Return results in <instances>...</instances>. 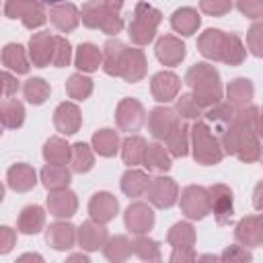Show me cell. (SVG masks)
Here are the masks:
<instances>
[{
  "mask_svg": "<svg viewBox=\"0 0 263 263\" xmlns=\"http://www.w3.org/2000/svg\"><path fill=\"white\" fill-rule=\"evenodd\" d=\"M43 154H45V158H47L51 164H62V162L68 158V146H66L62 140L53 138V140H49V142L45 144Z\"/></svg>",
  "mask_w": 263,
  "mask_h": 263,
  "instance_id": "d590c367",
  "label": "cell"
},
{
  "mask_svg": "<svg viewBox=\"0 0 263 263\" xmlns=\"http://www.w3.org/2000/svg\"><path fill=\"white\" fill-rule=\"evenodd\" d=\"M74 240V228L70 224H53L47 232V242L53 245V249H70Z\"/></svg>",
  "mask_w": 263,
  "mask_h": 263,
  "instance_id": "ffe728a7",
  "label": "cell"
},
{
  "mask_svg": "<svg viewBox=\"0 0 263 263\" xmlns=\"http://www.w3.org/2000/svg\"><path fill=\"white\" fill-rule=\"evenodd\" d=\"M191 101V97H181V101H179V113L181 115H185V117H197V103L195 105H191L189 103Z\"/></svg>",
  "mask_w": 263,
  "mask_h": 263,
  "instance_id": "7bdbcfd3",
  "label": "cell"
},
{
  "mask_svg": "<svg viewBox=\"0 0 263 263\" xmlns=\"http://www.w3.org/2000/svg\"><path fill=\"white\" fill-rule=\"evenodd\" d=\"M261 121H263V117H261Z\"/></svg>",
  "mask_w": 263,
  "mask_h": 263,
  "instance_id": "c3c4849f",
  "label": "cell"
},
{
  "mask_svg": "<svg viewBox=\"0 0 263 263\" xmlns=\"http://www.w3.org/2000/svg\"><path fill=\"white\" fill-rule=\"evenodd\" d=\"M144 154H146V144L142 138H127L123 142V160L127 164H138L144 160Z\"/></svg>",
  "mask_w": 263,
  "mask_h": 263,
  "instance_id": "484cf974",
  "label": "cell"
},
{
  "mask_svg": "<svg viewBox=\"0 0 263 263\" xmlns=\"http://www.w3.org/2000/svg\"><path fill=\"white\" fill-rule=\"evenodd\" d=\"M179 90V78L171 72H160L152 78V92L156 101H171Z\"/></svg>",
  "mask_w": 263,
  "mask_h": 263,
  "instance_id": "ba28073f",
  "label": "cell"
},
{
  "mask_svg": "<svg viewBox=\"0 0 263 263\" xmlns=\"http://www.w3.org/2000/svg\"><path fill=\"white\" fill-rule=\"evenodd\" d=\"M160 21V12L148 4H138L134 23L129 25V37L136 43H148L154 37V29Z\"/></svg>",
  "mask_w": 263,
  "mask_h": 263,
  "instance_id": "7a4b0ae2",
  "label": "cell"
},
{
  "mask_svg": "<svg viewBox=\"0 0 263 263\" xmlns=\"http://www.w3.org/2000/svg\"><path fill=\"white\" fill-rule=\"evenodd\" d=\"M183 238L193 240V228L189 224H175L173 230H171V234H168V240L179 249V247H185L183 245Z\"/></svg>",
  "mask_w": 263,
  "mask_h": 263,
  "instance_id": "f35d334b",
  "label": "cell"
},
{
  "mask_svg": "<svg viewBox=\"0 0 263 263\" xmlns=\"http://www.w3.org/2000/svg\"><path fill=\"white\" fill-rule=\"evenodd\" d=\"M150 199L156 203V205H160V208H168V205H173L175 203V195H177V187H175V183L171 181V179H156L150 187Z\"/></svg>",
  "mask_w": 263,
  "mask_h": 263,
  "instance_id": "30bf717a",
  "label": "cell"
},
{
  "mask_svg": "<svg viewBox=\"0 0 263 263\" xmlns=\"http://www.w3.org/2000/svg\"><path fill=\"white\" fill-rule=\"evenodd\" d=\"M58 68L68 66L70 62V43L62 37H55V51H53V60H51Z\"/></svg>",
  "mask_w": 263,
  "mask_h": 263,
  "instance_id": "74e56055",
  "label": "cell"
},
{
  "mask_svg": "<svg viewBox=\"0 0 263 263\" xmlns=\"http://www.w3.org/2000/svg\"><path fill=\"white\" fill-rule=\"evenodd\" d=\"M144 162L148 168H168L171 166V158L166 156L164 148L154 144V146H148L146 148V154H144Z\"/></svg>",
  "mask_w": 263,
  "mask_h": 263,
  "instance_id": "f546056e",
  "label": "cell"
},
{
  "mask_svg": "<svg viewBox=\"0 0 263 263\" xmlns=\"http://www.w3.org/2000/svg\"><path fill=\"white\" fill-rule=\"evenodd\" d=\"M6 14L12 18L23 16V23L27 27H39L45 23V14H43L41 6L33 4L31 0H10L6 4Z\"/></svg>",
  "mask_w": 263,
  "mask_h": 263,
  "instance_id": "277c9868",
  "label": "cell"
},
{
  "mask_svg": "<svg viewBox=\"0 0 263 263\" xmlns=\"http://www.w3.org/2000/svg\"><path fill=\"white\" fill-rule=\"evenodd\" d=\"M156 55H158L160 62H164V64H177V62H181L183 55H185V45L179 43V41L173 39V37H164V39H160L158 45H156Z\"/></svg>",
  "mask_w": 263,
  "mask_h": 263,
  "instance_id": "9a60e30c",
  "label": "cell"
},
{
  "mask_svg": "<svg viewBox=\"0 0 263 263\" xmlns=\"http://www.w3.org/2000/svg\"><path fill=\"white\" fill-rule=\"evenodd\" d=\"M68 92L74 97V99H84L88 92H90V88H92V84H90V80L88 78H84V76H80V74H76V76H72L70 78V82H68Z\"/></svg>",
  "mask_w": 263,
  "mask_h": 263,
  "instance_id": "8d00e7d4",
  "label": "cell"
},
{
  "mask_svg": "<svg viewBox=\"0 0 263 263\" xmlns=\"http://www.w3.org/2000/svg\"><path fill=\"white\" fill-rule=\"evenodd\" d=\"M249 45L255 55L263 58V23L253 25V29L249 31Z\"/></svg>",
  "mask_w": 263,
  "mask_h": 263,
  "instance_id": "ab89813d",
  "label": "cell"
},
{
  "mask_svg": "<svg viewBox=\"0 0 263 263\" xmlns=\"http://www.w3.org/2000/svg\"><path fill=\"white\" fill-rule=\"evenodd\" d=\"M195 136V158L203 164H212L220 160V152L216 150V140L210 136V132L205 129V125H195L193 129Z\"/></svg>",
  "mask_w": 263,
  "mask_h": 263,
  "instance_id": "5b68a950",
  "label": "cell"
},
{
  "mask_svg": "<svg viewBox=\"0 0 263 263\" xmlns=\"http://www.w3.org/2000/svg\"><path fill=\"white\" fill-rule=\"evenodd\" d=\"M39 2H41V4H53V6H55V4H60V2H68V0H39Z\"/></svg>",
  "mask_w": 263,
  "mask_h": 263,
  "instance_id": "7dc6e473",
  "label": "cell"
},
{
  "mask_svg": "<svg viewBox=\"0 0 263 263\" xmlns=\"http://www.w3.org/2000/svg\"><path fill=\"white\" fill-rule=\"evenodd\" d=\"M43 183L47 189H64L70 183V173L62 166V164H49L43 168L41 173Z\"/></svg>",
  "mask_w": 263,
  "mask_h": 263,
  "instance_id": "ac0fdd59",
  "label": "cell"
},
{
  "mask_svg": "<svg viewBox=\"0 0 263 263\" xmlns=\"http://www.w3.org/2000/svg\"><path fill=\"white\" fill-rule=\"evenodd\" d=\"M187 82L195 90V103L197 105H210L212 101L216 103L220 99V84H218V74L208 68L205 64H197L195 68L189 70Z\"/></svg>",
  "mask_w": 263,
  "mask_h": 263,
  "instance_id": "6da1fadb",
  "label": "cell"
},
{
  "mask_svg": "<svg viewBox=\"0 0 263 263\" xmlns=\"http://www.w3.org/2000/svg\"><path fill=\"white\" fill-rule=\"evenodd\" d=\"M201 8L210 14H224L230 8L228 0H201Z\"/></svg>",
  "mask_w": 263,
  "mask_h": 263,
  "instance_id": "b9f144b4",
  "label": "cell"
},
{
  "mask_svg": "<svg viewBox=\"0 0 263 263\" xmlns=\"http://www.w3.org/2000/svg\"><path fill=\"white\" fill-rule=\"evenodd\" d=\"M16 88H18V84L12 80V76H10L8 72H4V95L8 97V95H10L12 90H16Z\"/></svg>",
  "mask_w": 263,
  "mask_h": 263,
  "instance_id": "ee69618b",
  "label": "cell"
},
{
  "mask_svg": "<svg viewBox=\"0 0 263 263\" xmlns=\"http://www.w3.org/2000/svg\"><path fill=\"white\" fill-rule=\"evenodd\" d=\"M251 95H253V86H251V82L245 80V78H238V80H234V82L228 86V97H230V101H232L234 105H245V103L251 99Z\"/></svg>",
  "mask_w": 263,
  "mask_h": 263,
  "instance_id": "1f68e13d",
  "label": "cell"
},
{
  "mask_svg": "<svg viewBox=\"0 0 263 263\" xmlns=\"http://www.w3.org/2000/svg\"><path fill=\"white\" fill-rule=\"evenodd\" d=\"M92 142H95V150H97L99 154L111 156V154H115V150H117L119 138H117V134H115L113 129H101V132L95 134Z\"/></svg>",
  "mask_w": 263,
  "mask_h": 263,
  "instance_id": "d4e9b609",
  "label": "cell"
},
{
  "mask_svg": "<svg viewBox=\"0 0 263 263\" xmlns=\"http://www.w3.org/2000/svg\"><path fill=\"white\" fill-rule=\"evenodd\" d=\"M8 183H10L12 189L27 191L35 185V171L27 164H16L8 171Z\"/></svg>",
  "mask_w": 263,
  "mask_h": 263,
  "instance_id": "e0dca14e",
  "label": "cell"
},
{
  "mask_svg": "<svg viewBox=\"0 0 263 263\" xmlns=\"http://www.w3.org/2000/svg\"><path fill=\"white\" fill-rule=\"evenodd\" d=\"M101 64V51L99 47L90 45V43H84L78 47V53H76V66L80 70H86V72H92L97 70Z\"/></svg>",
  "mask_w": 263,
  "mask_h": 263,
  "instance_id": "44dd1931",
  "label": "cell"
},
{
  "mask_svg": "<svg viewBox=\"0 0 263 263\" xmlns=\"http://www.w3.org/2000/svg\"><path fill=\"white\" fill-rule=\"evenodd\" d=\"M72 166L78 173H86L92 166V154H90L86 144L80 142V144L72 146Z\"/></svg>",
  "mask_w": 263,
  "mask_h": 263,
  "instance_id": "d6a6232c",
  "label": "cell"
},
{
  "mask_svg": "<svg viewBox=\"0 0 263 263\" xmlns=\"http://www.w3.org/2000/svg\"><path fill=\"white\" fill-rule=\"evenodd\" d=\"M226 45V37L222 35V31L218 29H208L203 33V37L199 39V51L205 55V58H214V60H222V53H224V47Z\"/></svg>",
  "mask_w": 263,
  "mask_h": 263,
  "instance_id": "9c48e42d",
  "label": "cell"
},
{
  "mask_svg": "<svg viewBox=\"0 0 263 263\" xmlns=\"http://www.w3.org/2000/svg\"><path fill=\"white\" fill-rule=\"evenodd\" d=\"M23 105L18 101H12L8 99L4 105H2V121L6 127H18L23 123Z\"/></svg>",
  "mask_w": 263,
  "mask_h": 263,
  "instance_id": "f1b7e54d",
  "label": "cell"
},
{
  "mask_svg": "<svg viewBox=\"0 0 263 263\" xmlns=\"http://www.w3.org/2000/svg\"><path fill=\"white\" fill-rule=\"evenodd\" d=\"M82 21L88 27H101L105 33H117L121 29V18L115 16L109 8L101 6L99 2H92V4H86L84 6Z\"/></svg>",
  "mask_w": 263,
  "mask_h": 263,
  "instance_id": "3957f363",
  "label": "cell"
},
{
  "mask_svg": "<svg viewBox=\"0 0 263 263\" xmlns=\"http://www.w3.org/2000/svg\"><path fill=\"white\" fill-rule=\"evenodd\" d=\"M43 224V210L39 205H29L23 210L21 214V220H18V226L23 232L27 234H35Z\"/></svg>",
  "mask_w": 263,
  "mask_h": 263,
  "instance_id": "603a6c76",
  "label": "cell"
},
{
  "mask_svg": "<svg viewBox=\"0 0 263 263\" xmlns=\"http://www.w3.org/2000/svg\"><path fill=\"white\" fill-rule=\"evenodd\" d=\"M49 203V210L58 216V218H66V216H72L74 210H76V199H74V193H55L47 199Z\"/></svg>",
  "mask_w": 263,
  "mask_h": 263,
  "instance_id": "d6986e66",
  "label": "cell"
},
{
  "mask_svg": "<svg viewBox=\"0 0 263 263\" xmlns=\"http://www.w3.org/2000/svg\"><path fill=\"white\" fill-rule=\"evenodd\" d=\"M212 195H214V212L218 216V222L224 224L232 216V193L222 185V195H216L214 189H212Z\"/></svg>",
  "mask_w": 263,
  "mask_h": 263,
  "instance_id": "4316f807",
  "label": "cell"
},
{
  "mask_svg": "<svg viewBox=\"0 0 263 263\" xmlns=\"http://www.w3.org/2000/svg\"><path fill=\"white\" fill-rule=\"evenodd\" d=\"M47 95H49V86L45 84V80H41V78L27 80V84H25V97L29 99V103L39 105V103L45 101Z\"/></svg>",
  "mask_w": 263,
  "mask_h": 263,
  "instance_id": "4dcf8cb0",
  "label": "cell"
},
{
  "mask_svg": "<svg viewBox=\"0 0 263 263\" xmlns=\"http://www.w3.org/2000/svg\"><path fill=\"white\" fill-rule=\"evenodd\" d=\"M152 212L142 205V203H136V205H129L127 208V216H125V222H127V228L134 230V232H146L150 226H152Z\"/></svg>",
  "mask_w": 263,
  "mask_h": 263,
  "instance_id": "7c38bea8",
  "label": "cell"
},
{
  "mask_svg": "<svg viewBox=\"0 0 263 263\" xmlns=\"http://www.w3.org/2000/svg\"><path fill=\"white\" fill-rule=\"evenodd\" d=\"M121 187L127 195H140L144 193L148 187H150V179L144 175V173H138V171H127L123 175V181H121Z\"/></svg>",
  "mask_w": 263,
  "mask_h": 263,
  "instance_id": "cb8c5ba5",
  "label": "cell"
},
{
  "mask_svg": "<svg viewBox=\"0 0 263 263\" xmlns=\"http://www.w3.org/2000/svg\"><path fill=\"white\" fill-rule=\"evenodd\" d=\"M238 8L247 14V16H261L263 14V0H240Z\"/></svg>",
  "mask_w": 263,
  "mask_h": 263,
  "instance_id": "60d3db41",
  "label": "cell"
},
{
  "mask_svg": "<svg viewBox=\"0 0 263 263\" xmlns=\"http://www.w3.org/2000/svg\"><path fill=\"white\" fill-rule=\"evenodd\" d=\"M78 123H80V115H78V109L76 105L72 103H62L58 109H55V125L60 132L64 134H74L78 129Z\"/></svg>",
  "mask_w": 263,
  "mask_h": 263,
  "instance_id": "8fae6325",
  "label": "cell"
},
{
  "mask_svg": "<svg viewBox=\"0 0 263 263\" xmlns=\"http://www.w3.org/2000/svg\"><path fill=\"white\" fill-rule=\"evenodd\" d=\"M166 140H168V148L175 156H185L187 154V138H185V127L183 125L177 123L171 129V134L166 136Z\"/></svg>",
  "mask_w": 263,
  "mask_h": 263,
  "instance_id": "e575fe53",
  "label": "cell"
},
{
  "mask_svg": "<svg viewBox=\"0 0 263 263\" xmlns=\"http://www.w3.org/2000/svg\"><path fill=\"white\" fill-rule=\"evenodd\" d=\"M181 205H183V210L189 218H203L208 214V208H210L205 189H201V187L185 189V193L181 197Z\"/></svg>",
  "mask_w": 263,
  "mask_h": 263,
  "instance_id": "8992f818",
  "label": "cell"
},
{
  "mask_svg": "<svg viewBox=\"0 0 263 263\" xmlns=\"http://www.w3.org/2000/svg\"><path fill=\"white\" fill-rule=\"evenodd\" d=\"M105 240V230L103 228H95L92 224H84L80 228V242L84 249H99V245Z\"/></svg>",
  "mask_w": 263,
  "mask_h": 263,
  "instance_id": "836d02e7",
  "label": "cell"
},
{
  "mask_svg": "<svg viewBox=\"0 0 263 263\" xmlns=\"http://www.w3.org/2000/svg\"><path fill=\"white\" fill-rule=\"evenodd\" d=\"M2 60H4V66L12 68V70H16V72H27V70H29L21 45H14V43L6 45V47H4V55H2Z\"/></svg>",
  "mask_w": 263,
  "mask_h": 263,
  "instance_id": "83f0119b",
  "label": "cell"
},
{
  "mask_svg": "<svg viewBox=\"0 0 263 263\" xmlns=\"http://www.w3.org/2000/svg\"><path fill=\"white\" fill-rule=\"evenodd\" d=\"M261 195H263V183H261V185L257 187V191H255V197H261ZM257 208H263V199L257 203Z\"/></svg>",
  "mask_w": 263,
  "mask_h": 263,
  "instance_id": "bcb514c9",
  "label": "cell"
},
{
  "mask_svg": "<svg viewBox=\"0 0 263 263\" xmlns=\"http://www.w3.org/2000/svg\"><path fill=\"white\" fill-rule=\"evenodd\" d=\"M115 212H117V201H115L113 195H109V193H97L92 197V201H90V214L99 222L111 220Z\"/></svg>",
  "mask_w": 263,
  "mask_h": 263,
  "instance_id": "5bb4252c",
  "label": "cell"
},
{
  "mask_svg": "<svg viewBox=\"0 0 263 263\" xmlns=\"http://www.w3.org/2000/svg\"><path fill=\"white\" fill-rule=\"evenodd\" d=\"M107 2V6L111 8V10H117L119 6H121V0H105Z\"/></svg>",
  "mask_w": 263,
  "mask_h": 263,
  "instance_id": "f6af8a7d",
  "label": "cell"
},
{
  "mask_svg": "<svg viewBox=\"0 0 263 263\" xmlns=\"http://www.w3.org/2000/svg\"><path fill=\"white\" fill-rule=\"evenodd\" d=\"M197 25H199V16L191 8H183L173 14V27L183 35H191L197 29Z\"/></svg>",
  "mask_w": 263,
  "mask_h": 263,
  "instance_id": "7402d4cb",
  "label": "cell"
},
{
  "mask_svg": "<svg viewBox=\"0 0 263 263\" xmlns=\"http://www.w3.org/2000/svg\"><path fill=\"white\" fill-rule=\"evenodd\" d=\"M177 125L175 113L168 109H154L150 115V129L154 138H166L171 129Z\"/></svg>",
  "mask_w": 263,
  "mask_h": 263,
  "instance_id": "4fadbf2b",
  "label": "cell"
},
{
  "mask_svg": "<svg viewBox=\"0 0 263 263\" xmlns=\"http://www.w3.org/2000/svg\"><path fill=\"white\" fill-rule=\"evenodd\" d=\"M51 23L60 29V31H70L76 27L78 23V10L72 6V4H62V6H55L51 12Z\"/></svg>",
  "mask_w": 263,
  "mask_h": 263,
  "instance_id": "2e32d148",
  "label": "cell"
},
{
  "mask_svg": "<svg viewBox=\"0 0 263 263\" xmlns=\"http://www.w3.org/2000/svg\"><path fill=\"white\" fill-rule=\"evenodd\" d=\"M55 51V37H49L47 33H39L31 39V58L37 66H45L49 60H53Z\"/></svg>",
  "mask_w": 263,
  "mask_h": 263,
  "instance_id": "52a82bcc",
  "label": "cell"
}]
</instances>
